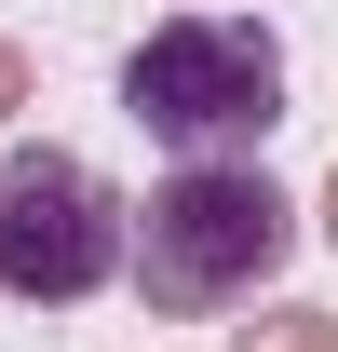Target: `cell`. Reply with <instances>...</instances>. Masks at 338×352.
Returning <instances> with one entry per match:
<instances>
[{"mask_svg": "<svg viewBox=\"0 0 338 352\" xmlns=\"http://www.w3.org/2000/svg\"><path fill=\"white\" fill-rule=\"evenodd\" d=\"M122 122L163 149V163H257L271 122H284V41L257 14H163L149 41L122 54Z\"/></svg>", "mask_w": 338, "mask_h": 352, "instance_id": "6da1fadb", "label": "cell"}, {"mask_svg": "<svg viewBox=\"0 0 338 352\" xmlns=\"http://www.w3.org/2000/svg\"><path fill=\"white\" fill-rule=\"evenodd\" d=\"M284 258H297V204L257 163H176L163 190L135 204V298L163 311V325L244 311Z\"/></svg>", "mask_w": 338, "mask_h": 352, "instance_id": "7a4b0ae2", "label": "cell"}, {"mask_svg": "<svg viewBox=\"0 0 338 352\" xmlns=\"http://www.w3.org/2000/svg\"><path fill=\"white\" fill-rule=\"evenodd\" d=\"M109 271H135V204L82 149H0V298L14 311H68Z\"/></svg>", "mask_w": 338, "mask_h": 352, "instance_id": "3957f363", "label": "cell"}, {"mask_svg": "<svg viewBox=\"0 0 338 352\" xmlns=\"http://www.w3.org/2000/svg\"><path fill=\"white\" fill-rule=\"evenodd\" d=\"M230 352H338V311L284 298V311H257V325H230Z\"/></svg>", "mask_w": 338, "mask_h": 352, "instance_id": "277c9868", "label": "cell"}, {"mask_svg": "<svg viewBox=\"0 0 338 352\" xmlns=\"http://www.w3.org/2000/svg\"><path fill=\"white\" fill-rule=\"evenodd\" d=\"M14 109H27V54L0 41V122H14Z\"/></svg>", "mask_w": 338, "mask_h": 352, "instance_id": "5b68a950", "label": "cell"}, {"mask_svg": "<svg viewBox=\"0 0 338 352\" xmlns=\"http://www.w3.org/2000/svg\"><path fill=\"white\" fill-rule=\"evenodd\" d=\"M325 244H338V176H325Z\"/></svg>", "mask_w": 338, "mask_h": 352, "instance_id": "8992f818", "label": "cell"}]
</instances>
